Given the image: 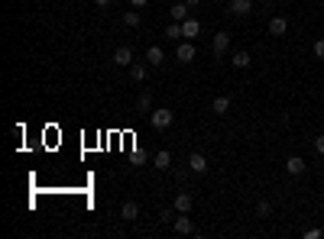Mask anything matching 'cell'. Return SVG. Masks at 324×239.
I'll use <instances>...</instances> for the list:
<instances>
[{
	"mask_svg": "<svg viewBox=\"0 0 324 239\" xmlns=\"http://www.w3.org/2000/svg\"><path fill=\"white\" fill-rule=\"evenodd\" d=\"M150 123H153V129H169L172 126V110L169 107H156L150 113Z\"/></svg>",
	"mask_w": 324,
	"mask_h": 239,
	"instance_id": "6da1fadb",
	"label": "cell"
},
{
	"mask_svg": "<svg viewBox=\"0 0 324 239\" xmlns=\"http://www.w3.org/2000/svg\"><path fill=\"white\" fill-rule=\"evenodd\" d=\"M172 229H175L179 236H191V233H195V223H191V217L179 214V217H172Z\"/></svg>",
	"mask_w": 324,
	"mask_h": 239,
	"instance_id": "7a4b0ae2",
	"label": "cell"
},
{
	"mask_svg": "<svg viewBox=\"0 0 324 239\" xmlns=\"http://www.w3.org/2000/svg\"><path fill=\"white\" fill-rule=\"evenodd\" d=\"M172 207H175V214H188V210L195 207V197H191L188 191H182V194H175V203H172Z\"/></svg>",
	"mask_w": 324,
	"mask_h": 239,
	"instance_id": "3957f363",
	"label": "cell"
},
{
	"mask_svg": "<svg viewBox=\"0 0 324 239\" xmlns=\"http://www.w3.org/2000/svg\"><path fill=\"white\" fill-rule=\"evenodd\" d=\"M153 168H159V172H169L172 168V152L169 149H159V152L153 155Z\"/></svg>",
	"mask_w": 324,
	"mask_h": 239,
	"instance_id": "277c9868",
	"label": "cell"
},
{
	"mask_svg": "<svg viewBox=\"0 0 324 239\" xmlns=\"http://www.w3.org/2000/svg\"><path fill=\"white\" fill-rule=\"evenodd\" d=\"M305 168H308V162H305L302 155H288V162H285L288 175H305Z\"/></svg>",
	"mask_w": 324,
	"mask_h": 239,
	"instance_id": "5b68a950",
	"label": "cell"
},
{
	"mask_svg": "<svg viewBox=\"0 0 324 239\" xmlns=\"http://www.w3.org/2000/svg\"><path fill=\"white\" fill-rule=\"evenodd\" d=\"M175 58H179V61H191V58H195V46H191V39H185V42L175 46Z\"/></svg>",
	"mask_w": 324,
	"mask_h": 239,
	"instance_id": "8992f818",
	"label": "cell"
},
{
	"mask_svg": "<svg viewBox=\"0 0 324 239\" xmlns=\"http://www.w3.org/2000/svg\"><path fill=\"white\" fill-rule=\"evenodd\" d=\"M188 168H191L195 175H204V172H208V158L201 155V152H191V155H188Z\"/></svg>",
	"mask_w": 324,
	"mask_h": 239,
	"instance_id": "52a82bcc",
	"label": "cell"
},
{
	"mask_svg": "<svg viewBox=\"0 0 324 239\" xmlns=\"http://www.w3.org/2000/svg\"><path fill=\"white\" fill-rule=\"evenodd\" d=\"M288 32V20L285 16H273L269 20V36H285Z\"/></svg>",
	"mask_w": 324,
	"mask_h": 239,
	"instance_id": "ba28073f",
	"label": "cell"
},
{
	"mask_svg": "<svg viewBox=\"0 0 324 239\" xmlns=\"http://www.w3.org/2000/svg\"><path fill=\"white\" fill-rule=\"evenodd\" d=\"M120 217H124L127 223H133V220L139 217V203H136V200H124V207H120Z\"/></svg>",
	"mask_w": 324,
	"mask_h": 239,
	"instance_id": "9c48e42d",
	"label": "cell"
},
{
	"mask_svg": "<svg viewBox=\"0 0 324 239\" xmlns=\"http://www.w3.org/2000/svg\"><path fill=\"white\" fill-rule=\"evenodd\" d=\"M113 61H117L120 68H130V65H133V52H130L127 46H120L117 52H113Z\"/></svg>",
	"mask_w": 324,
	"mask_h": 239,
	"instance_id": "30bf717a",
	"label": "cell"
},
{
	"mask_svg": "<svg viewBox=\"0 0 324 239\" xmlns=\"http://www.w3.org/2000/svg\"><path fill=\"white\" fill-rule=\"evenodd\" d=\"M198 32H201V23H198V20H191V16H188V20L182 23V39H195Z\"/></svg>",
	"mask_w": 324,
	"mask_h": 239,
	"instance_id": "8fae6325",
	"label": "cell"
},
{
	"mask_svg": "<svg viewBox=\"0 0 324 239\" xmlns=\"http://www.w3.org/2000/svg\"><path fill=\"white\" fill-rule=\"evenodd\" d=\"M146 61H150L153 68H159L162 61H165V52H162L159 46H150V49H146Z\"/></svg>",
	"mask_w": 324,
	"mask_h": 239,
	"instance_id": "7c38bea8",
	"label": "cell"
},
{
	"mask_svg": "<svg viewBox=\"0 0 324 239\" xmlns=\"http://www.w3.org/2000/svg\"><path fill=\"white\" fill-rule=\"evenodd\" d=\"M211 110L217 113V117H224L227 110H230V94H221V97H214V104H211Z\"/></svg>",
	"mask_w": 324,
	"mask_h": 239,
	"instance_id": "4fadbf2b",
	"label": "cell"
},
{
	"mask_svg": "<svg viewBox=\"0 0 324 239\" xmlns=\"http://www.w3.org/2000/svg\"><path fill=\"white\" fill-rule=\"evenodd\" d=\"M211 46H214V55H224L227 46H230V36H227V32H217V36L211 39Z\"/></svg>",
	"mask_w": 324,
	"mask_h": 239,
	"instance_id": "5bb4252c",
	"label": "cell"
},
{
	"mask_svg": "<svg viewBox=\"0 0 324 239\" xmlns=\"http://www.w3.org/2000/svg\"><path fill=\"white\" fill-rule=\"evenodd\" d=\"M230 65H233V68H240V72H243V68H250V65H253V58H250V52H233V58H230Z\"/></svg>",
	"mask_w": 324,
	"mask_h": 239,
	"instance_id": "9a60e30c",
	"label": "cell"
},
{
	"mask_svg": "<svg viewBox=\"0 0 324 239\" xmlns=\"http://www.w3.org/2000/svg\"><path fill=\"white\" fill-rule=\"evenodd\" d=\"M250 10H253V0H230V13L233 16H243Z\"/></svg>",
	"mask_w": 324,
	"mask_h": 239,
	"instance_id": "2e32d148",
	"label": "cell"
},
{
	"mask_svg": "<svg viewBox=\"0 0 324 239\" xmlns=\"http://www.w3.org/2000/svg\"><path fill=\"white\" fill-rule=\"evenodd\" d=\"M188 10H191V7L185 4V0H182V4H175V7H172V20H175V23H185V20H188Z\"/></svg>",
	"mask_w": 324,
	"mask_h": 239,
	"instance_id": "e0dca14e",
	"label": "cell"
},
{
	"mask_svg": "<svg viewBox=\"0 0 324 239\" xmlns=\"http://www.w3.org/2000/svg\"><path fill=\"white\" fill-rule=\"evenodd\" d=\"M150 107H153V94H150V91H143V94L136 97V110H139V113H146Z\"/></svg>",
	"mask_w": 324,
	"mask_h": 239,
	"instance_id": "ac0fdd59",
	"label": "cell"
},
{
	"mask_svg": "<svg viewBox=\"0 0 324 239\" xmlns=\"http://www.w3.org/2000/svg\"><path fill=\"white\" fill-rule=\"evenodd\" d=\"M256 217L269 220V217H273V203H269V200H259V203H256Z\"/></svg>",
	"mask_w": 324,
	"mask_h": 239,
	"instance_id": "d6986e66",
	"label": "cell"
},
{
	"mask_svg": "<svg viewBox=\"0 0 324 239\" xmlns=\"http://www.w3.org/2000/svg\"><path fill=\"white\" fill-rule=\"evenodd\" d=\"M130 78H133V81H143V78H146V65L133 61V65H130Z\"/></svg>",
	"mask_w": 324,
	"mask_h": 239,
	"instance_id": "ffe728a7",
	"label": "cell"
},
{
	"mask_svg": "<svg viewBox=\"0 0 324 239\" xmlns=\"http://www.w3.org/2000/svg\"><path fill=\"white\" fill-rule=\"evenodd\" d=\"M165 36H169L172 42H175V39H182V23H175V20H172V26H165Z\"/></svg>",
	"mask_w": 324,
	"mask_h": 239,
	"instance_id": "44dd1931",
	"label": "cell"
},
{
	"mask_svg": "<svg viewBox=\"0 0 324 239\" xmlns=\"http://www.w3.org/2000/svg\"><path fill=\"white\" fill-rule=\"evenodd\" d=\"M124 26H130V29L139 26V13H136V10H127V13H124Z\"/></svg>",
	"mask_w": 324,
	"mask_h": 239,
	"instance_id": "7402d4cb",
	"label": "cell"
},
{
	"mask_svg": "<svg viewBox=\"0 0 324 239\" xmlns=\"http://www.w3.org/2000/svg\"><path fill=\"white\" fill-rule=\"evenodd\" d=\"M314 152L324 155V132H321V136H314Z\"/></svg>",
	"mask_w": 324,
	"mask_h": 239,
	"instance_id": "603a6c76",
	"label": "cell"
},
{
	"mask_svg": "<svg viewBox=\"0 0 324 239\" xmlns=\"http://www.w3.org/2000/svg\"><path fill=\"white\" fill-rule=\"evenodd\" d=\"M314 58H324V39L314 42Z\"/></svg>",
	"mask_w": 324,
	"mask_h": 239,
	"instance_id": "cb8c5ba5",
	"label": "cell"
},
{
	"mask_svg": "<svg viewBox=\"0 0 324 239\" xmlns=\"http://www.w3.org/2000/svg\"><path fill=\"white\" fill-rule=\"evenodd\" d=\"M305 239H321V229H305Z\"/></svg>",
	"mask_w": 324,
	"mask_h": 239,
	"instance_id": "d4e9b609",
	"label": "cell"
},
{
	"mask_svg": "<svg viewBox=\"0 0 324 239\" xmlns=\"http://www.w3.org/2000/svg\"><path fill=\"white\" fill-rule=\"evenodd\" d=\"M130 4H133V7H146V4H150V0H130Z\"/></svg>",
	"mask_w": 324,
	"mask_h": 239,
	"instance_id": "484cf974",
	"label": "cell"
},
{
	"mask_svg": "<svg viewBox=\"0 0 324 239\" xmlns=\"http://www.w3.org/2000/svg\"><path fill=\"white\" fill-rule=\"evenodd\" d=\"M94 4H98V7H110L113 0H94Z\"/></svg>",
	"mask_w": 324,
	"mask_h": 239,
	"instance_id": "4316f807",
	"label": "cell"
},
{
	"mask_svg": "<svg viewBox=\"0 0 324 239\" xmlns=\"http://www.w3.org/2000/svg\"><path fill=\"white\" fill-rule=\"evenodd\" d=\"M185 4H188V7H198V4H201V0H185Z\"/></svg>",
	"mask_w": 324,
	"mask_h": 239,
	"instance_id": "83f0119b",
	"label": "cell"
},
{
	"mask_svg": "<svg viewBox=\"0 0 324 239\" xmlns=\"http://www.w3.org/2000/svg\"><path fill=\"white\" fill-rule=\"evenodd\" d=\"M227 4H230V0H227Z\"/></svg>",
	"mask_w": 324,
	"mask_h": 239,
	"instance_id": "f1b7e54d",
	"label": "cell"
}]
</instances>
